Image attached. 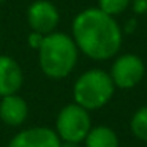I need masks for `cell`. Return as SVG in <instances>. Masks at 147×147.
I'll return each mask as SVG.
<instances>
[{
  "instance_id": "1",
  "label": "cell",
  "mask_w": 147,
  "mask_h": 147,
  "mask_svg": "<svg viewBox=\"0 0 147 147\" xmlns=\"http://www.w3.org/2000/svg\"><path fill=\"white\" fill-rule=\"evenodd\" d=\"M73 40L79 52L92 60H109L122 46V30L114 16L96 8H87L73 19Z\"/></svg>"
},
{
  "instance_id": "2",
  "label": "cell",
  "mask_w": 147,
  "mask_h": 147,
  "mask_svg": "<svg viewBox=\"0 0 147 147\" xmlns=\"http://www.w3.org/2000/svg\"><path fill=\"white\" fill-rule=\"evenodd\" d=\"M79 57V49L73 36L62 32L45 35L38 48V63L43 74L51 79H63L74 70Z\"/></svg>"
},
{
  "instance_id": "3",
  "label": "cell",
  "mask_w": 147,
  "mask_h": 147,
  "mask_svg": "<svg viewBox=\"0 0 147 147\" xmlns=\"http://www.w3.org/2000/svg\"><path fill=\"white\" fill-rule=\"evenodd\" d=\"M115 86L108 71L92 68L76 79L73 86V100L87 111L101 109L112 100Z\"/></svg>"
},
{
  "instance_id": "4",
  "label": "cell",
  "mask_w": 147,
  "mask_h": 147,
  "mask_svg": "<svg viewBox=\"0 0 147 147\" xmlns=\"http://www.w3.org/2000/svg\"><path fill=\"white\" fill-rule=\"evenodd\" d=\"M92 128V117L87 109L76 103L63 106L55 117L54 131L62 142H78L86 139L87 133Z\"/></svg>"
},
{
  "instance_id": "5",
  "label": "cell",
  "mask_w": 147,
  "mask_h": 147,
  "mask_svg": "<svg viewBox=\"0 0 147 147\" xmlns=\"http://www.w3.org/2000/svg\"><path fill=\"white\" fill-rule=\"evenodd\" d=\"M146 74V65L136 54H122L115 57L111 65V76L115 89H133L142 81Z\"/></svg>"
},
{
  "instance_id": "6",
  "label": "cell",
  "mask_w": 147,
  "mask_h": 147,
  "mask_svg": "<svg viewBox=\"0 0 147 147\" xmlns=\"http://www.w3.org/2000/svg\"><path fill=\"white\" fill-rule=\"evenodd\" d=\"M59 19H60L59 10L54 3L48 0H35L27 10V21H29L30 29L41 35L55 32Z\"/></svg>"
},
{
  "instance_id": "7",
  "label": "cell",
  "mask_w": 147,
  "mask_h": 147,
  "mask_svg": "<svg viewBox=\"0 0 147 147\" xmlns=\"http://www.w3.org/2000/svg\"><path fill=\"white\" fill-rule=\"evenodd\" d=\"M54 128L49 127H29L18 131L8 142V147H60Z\"/></svg>"
},
{
  "instance_id": "8",
  "label": "cell",
  "mask_w": 147,
  "mask_h": 147,
  "mask_svg": "<svg viewBox=\"0 0 147 147\" xmlns=\"http://www.w3.org/2000/svg\"><path fill=\"white\" fill-rule=\"evenodd\" d=\"M24 84V71L10 55H0V96L18 93Z\"/></svg>"
},
{
  "instance_id": "9",
  "label": "cell",
  "mask_w": 147,
  "mask_h": 147,
  "mask_svg": "<svg viewBox=\"0 0 147 147\" xmlns=\"http://www.w3.org/2000/svg\"><path fill=\"white\" fill-rule=\"evenodd\" d=\"M29 117V105L18 93L2 96L0 100V120L7 127H21Z\"/></svg>"
},
{
  "instance_id": "10",
  "label": "cell",
  "mask_w": 147,
  "mask_h": 147,
  "mask_svg": "<svg viewBox=\"0 0 147 147\" xmlns=\"http://www.w3.org/2000/svg\"><path fill=\"white\" fill-rule=\"evenodd\" d=\"M82 142L84 147H120V141L115 130L108 125L92 127Z\"/></svg>"
},
{
  "instance_id": "11",
  "label": "cell",
  "mask_w": 147,
  "mask_h": 147,
  "mask_svg": "<svg viewBox=\"0 0 147 147\" xmlns=\"http://www.w3.org/2000/svg\"><path fill=\"white\" fill-rule=\"evenodd\" d=\"M130 130L136 139L147 142V105L136 109L134 114L131 115Z\"/></svg>"
},
{
  "instance_id": "12",
  "label": "cell",
  "mask_w": 147,
  "mask_h": 147,
  "mask_svg": "<svg viewBox=\"0 0 147 147\" xmlns=\"http://www.w3.org/2000/svg\"><path fill=\"white\" fill-rule=\"evenodd\" d=\"M131 5V0H98V8L109 16H117L123 13Z\"/></svg>"
},
{
  "instance_id": "13",
  "label": "cell",
  "mask_w": 147,
  "mask_h": 147,
  "mask_svg": "<svg viewBox=\"0 0 147 147\" xmlns=\"http://www.w3.org/2000/svg\"><path fill=\"white\" fill-rule=\"evenodd\" d=\"M43 38H45V35H41V33L33 32L32 30V33L29 35V46L32 49H35V51H38V48L41 46V43H43Z\"/></svg>"
},
{
  "instance_id": "14",
  "label": "cell",
  "mask_w": 147,
  "mask_h": 147,
  "mask_svg": "<svg viewBox=\"0 0 147 147\" xmlns=\"http://www.w3.org/2000/svg\"><path fill=\"white\" fill-rule=\"evenodd\" d=\"M133 11L136 14H144L147 13V0H131Z\"/></svg>"
},
{
  "instance_id": "15",
  "label": "cell",
  "mask_w": 147,
  "mask_h": 147,
  "mask_svg": "<svg viewBox=\"0 0 147 147\" xmlns=\"http://www.w3.org/2000/svg\"><path fill=\"white\" fill-rule=\"evenodd\" d=\"M60 147H82L78 142H60Z\"/></svg>"
},
{
  "instance_id": "16",
  "label": "cell",
  "mask_w": 147,
  "mask_h": 147,
  "mask_svg": "<svg viewBox=\"0 0 147 147\" xmlns=\"http://www.w3.org/2000/svg\"><path fill=\"white\" fill-rule=\"evenodd\" d=\"M0 2H5V0H0Z\"/></svg>"
}]
</instances>
